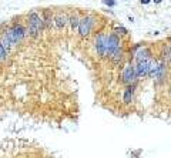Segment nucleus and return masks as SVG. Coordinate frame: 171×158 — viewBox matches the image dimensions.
Instances as JSON below:
<instances>
[{"label": "nucleus", "instance_id": "1", "mask_svg": "<svg viewBox=\"0 0 171 158\" xmlns=\"http://www.w3.org/2000/svg\"><path fill=\"white\" fill-rule=\"evenodd\" d=\"M25 37V29L20 26V24H16L13 27H10L7 32L3 34L1 37V44H16L19 41H22V39Z\"/></svg>", "mask_w": 171, "mask_h": 158}, {"label": "nucleus", "instance_id": "2", "mask_svg": "<svg viewBox=\"0 0 171 158\" xmlns=\"http://www.w3.org/2000/svg\"><path fill=\"white\" fill-rule=\"evenodd\" d=\"M121 79H123V83L127 84V86H133L137 80V74H136V69L134 66L131 64H127L124 69H123V73H121Z\"/></svg>", "mask_w": 171, "mask_h": 158}, {"label": "nucleus", "instance_id": "3", "mask_svg": "<svg viewBox=\"0 0 171 158\" xmlns=\"http://www.w3.org/2000/svg\"><path fill=\"white\" fill-rule=\"evenodd\" d=\"M41 29V19L40 16L37 14V13H34L32 12L30 14H29V32L32 36H36L37 33L40 32Z\"/></svg>", "mask_w": 171, "mask_h": 158}, {"label": "nucleus", "instance_id": "4", "mask_svg": "<svg viewBox=\"0 0 171 158\" xmlns=\"http://www.w3.org/2000/svg\"><path fill=\"white\" fill-rule=\"evenodd\" d=\"M151 57H148L146 60H140L136 64V74H137V79H143L148 76V71H150V63H151Z\"/></svg>", "mask_w": 171, "mask_h": 158}, {"label": "nucleus", "instance_id": "5", "mask_svg": "<svg viewBox=\"0 0 171 158\" xmlns=\"http://www.w3.org/2000/svg\"><path fill=\"white\" fill-rule=\"evenodd\" d=\"M93 17L90 16H86L83 17L82 20H80V24H79V32H80V34L82 36H87V34H90V32H91V29H93Z\"/></svg>", "mask_w": 171, "mask_h": 158}, {"label": "nucleus", "instance_id": "6", "mask_svg": "<svg viewBox=\"0 0 171 158\" xmlns=\"http://www.w3.org/2000/svg\"><path fill=\"white\" fill-rule=\"evenodd\" d=\"M106 40H107V34H98L96 37V41H94V47H96V51H97L100 56L106 54Z\"/></svg>", "mask_w": 171, "mask_h": 158}, {"label": "nucleus", "instance_id": "7", "mask_svg": "<svg viewBox=\"0 0 171 158\" xmlns=\"http://www.w3.org/2000/svg\"><path fill=\"white\" fill-rule=\"evenodd\" d=\"M134 91H136L134 84H133V86H127V88L124 90V103L128 104L134 100Z\"/></svg>", "mask_w": 171, "mask_h": 158}, {"label": "nucleus", "instance_id": "8", "mask_svg": "<svg viewBox=\"0 0 171 158\" xmlns=\"http://www.w3.org/2000/svg\"><path fill=\"white\" fill-rule=\"evenodd\" d=\"M164 74H165V66H164V63H158V69H157L153 79H155L157 81H161L164 79Z\"/></svg>", "mask_w": 171, "mask_h": 158}, {"label": "nucleus", "instance_id": "9", "mask_svg": "<svg viewBox=\"0 0 171 158\" xmlns=\"http://www.w3.org/2000/svg\"><path fill=\"white\" fill-rule=\"evenodd\" d=\"M66 23H67V17H66V14H63V13H58L56 16V24L58 29H61V27H64Z\"/></svg>", "mask_w": 171, "mask_h": 158}, {"label": "nucleus", "instance_id": "10", "mask_svg": "<svg viewBox=\"0 0 171 158\" xmlns=\"http://www.w3.org/2000/svg\"><path fill=\"white\" fill-rule=\"evenodd\" d=\"M70 24H71V27L76 29V27H79V24H80V20L77 19V16H73L70 19Z\"/></svg>", "mask_w": 171, "mask_h": 158}, {"label": "nucleus", "instance_id": "11", "mask_svg": "<svg viewBox=\"0 0 171 158\" xmlns=\"http://www.w3.org/2000/svg\"><path fill=\"white\" fill-rule=\"evenodd\" d=\"M4 58H6V50H4V47H3V44L0 43V61L4 60Z\"/></svg>", "mask_w": 171, "mask_h": 158}, {"label": "nucleus", "instance_id": "12", "mask_svg": "<svg viewBox=\"0 0 171 158\" xmlns=\"http://www.w3.org/2000/svg\"><path fill=\"white\" fill-rule=\"evenodd\" d=\"M106 6H110V7H114L115 6V0H101Z\"/></svg>", "mask_w": 171, "mask_h": 158}, {"label": "nucleus", "instance_id": "13", "mask_svg": "<svg viewBox=\"0 0 171 158\" xmlns=\"http://www.w3.org/2000/svg\"><path fill=\"white\" fill-rule=\"evenodd\" d=\"M140 1H141V3H143V4H148V3H150V1H151V0H140Z\"/></svg>", "mask_w": 171, "mask_h": 158}, {"label": "nucleus", "instance_id": "14", "mask_svg": "<svg viewBox=\"0 0 171 158\" xmlns=\"http://www.w3.org/2000/svg\"><path fill=\"white\" fill-rule=\"evenodd\" d=\"M118 32H121V33H127V30H126V29H123V27H120V29H118Z\"/></svg>", "mask_w": 171, "mask_h": 158}, {"label": "nucleus", "instance_id": "15", "mask_svg": "<svg viewBox=\"0 0 171 158\" xmlns=\"http://www.w3.org/2000/svg\"><path fill=\"white\" fill-rule=\"evenodd\" d=\"M154 3H161V0H153Z\"/></svg>", "mask_w": 171, "mask_h": 158}, {"label": "nucleus", "instance_id": "16", "mask_svg": "<svg viewBox=\"0 0 171 158\" xmlns=\"http://www.w3.org/2000/svg\"><path fill=\"white\" fill-rule=\"evenodd\" d=\"M124 1H128V0H124Z\"/></svg>", "mask_w": 171, "mask_h": 158}]
</instances>
